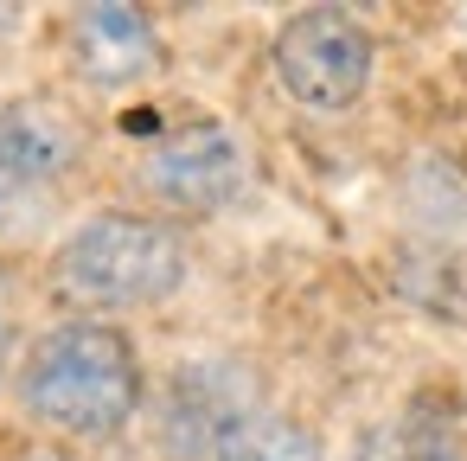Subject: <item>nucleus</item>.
Returning a JSON list of instances; mask_svg holds the SVG:
<instances>
[{
    "mask_svg": "<svg viewBox=\"0 0 467 461\" xmlns=\"http://www.w3.org/2000/svg\"><path fill=\"white\" fill-rule=\"evenodd\" d=\"M78 167H84V129L58 97L0 103V244L39 237Z\"/></svg>",
    "mask_w": 467,
    "mask_h": 461,
    "instance_id": "20e7f679",
    "label": "nucleus"
},
{
    "mask_svg": "<svg viewBox=\"0 0 467 461\" xmlns=\"http://www.w3.org/2000/svg\"><path fill=\"white\" fill-rule=\"evenodd\" d=\"M65 65L90 90H135L167 71V39L148 7L97 0V7H71L65 20Z\"/></svg>",
    "mask_w": 467,
    "mask_h": 461,
    "instance_id": "0eeeda50",
    "label": "nucleus"
},
{
    "mask_svg": "<svg viewBox=\"0 0 467 461\" xmlns=\"http://www.w3.org/2000/svg\"><path fill=\"white\" fill-rule=\"evenodd\" d=\"M269 65H275V84L288 90V103H301L314 116H339L371 90L378 39L346 7H301L275 26Z\"/></svg>",
    "mask_w": 467,
    "mask_h": 461,
    "instance_id": "39448f33",
    "label": "nucleus"
},
{
    "mask_svg": "<svg viewBox=\"0 0 467 461\" xmlns=\"http://www.w3.org/2000/svg\"><path fill=\"white\" fill-rule=\"evenodd\" d=\"M135 186L186 218L224 212L244 186H250V148L231 122L218 116H192L180 129H161L141 154H135Z\"/></svg>",
    "mask_w": 467,
    "mask_h": 461,
    "instance_id": "423d86ee",
    "label": "nucleus"
},
{
    "mask_svg": "<svg viewBox=\"0 0 467 461\" xmlns=\"http://www.w3.org/2000/svg\"><path fill=\"white\" fill-rule=\"evenodd\" d=\"M161 442L173 461H320L314 429L295 423L237 359H186L167 378Z\"/></svg>",
    "mask_w": 467,
    "mask_h": 461,
    "instance_id": "f03ea898",
    "label": "nucleus"
},
{
    "mask_svg": "<svg viewBox=\"0 0 467 461\" xmlns=\"http://www.w3.org/2000/svg\"><path fill=\"white\" fill-rule=\"evenodd\" d=\"M14 397L39 429L71 442H116L148 397V372L122 327L71 314L20 346Z\"/></svg>",
    "mask_w": 467,
    "mask_h": 461,
    "instance_id": "f257e3e1",
    "label": "nucleus"
},
{
    "mask_svg": "<svg viewBox=\"0 0 467 461\" xmlns=\"http://www.w3.org/2000/svg\"><path fill=\"white\" fill-rule=\"evenodd\" d=\"M14 461H97V455H78V448H26Z\"/></svg>",
    "mask_w": 467,
    "mask_h": 461,
    "instance_id": "9d476101",
    "label": "nucleus"
},
{
    "mask_svg": "<svg viewBox=\"0 0 467 461\" xmlns=\"http://www.w3.org/2000/svg\"><path fill=\"white\" fill-rule=\"evenodd\" d=\"M192 276L186 237L148 212H90L52 250V295L84 320L148 314L173 301Z\"/></svg>",
    "mask_w": 467,
    "mask_h": 461,
    "instance_id": "7ed1b4c3",
    "label": "nucleus"
},
{
    "mask_svg": "<svg viewBox=\"0 0 467 461\" xmlns=\"http://www.w3.org/2000/svg\"><path fill=\"white\" fill-rule=\"evenodd\" d=\"M14 295H7V276H0V384L14 378V365H20V352H14Z\"/></svg>",
    "mask_w": 467,
    "mask_h": 461,
    "instance_id": "1a4fd4ad",
    "label": "nucleus"
},
{
    "mask_svg": "<svg viewBox=\"0 0 467 461\" xmlns=\"http://www.w3.org/2000/svg\"><path fill=\"white\" fill-rule=\"evenodd\" d=\"M20 20H26V14H20V7H7V0H0V46H7V39L20 33Z\"/></svg>",
    "mask_w": 467,
    "mask_h": 461,
    "instance_id": "9b49d317",
    "label": "nucleus"
},
{
    "mask_svg": "<svg viewBox=\"0 0 467 461\" xmlns=\"http://www.w3.org/2000/svg\"><path fill=\"white\" fill-rule=\"evenodd\" d=\"M358 461H467V448H461L448 429L410 423V429H378V435L358 448Z\"/></svg>",
    "mask_w": 467,
    "mask_h": 461,
    "instance_id": "6e6552de",
    "label": "nucleus"
}]
</instances>
